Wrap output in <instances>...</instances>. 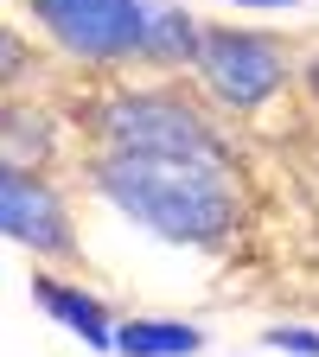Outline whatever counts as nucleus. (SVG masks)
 <instances>
[{
    "mask_svg": "<svg viewBox=\"0 0 319 357\" xmlns=\"http://www.w3.org/2000/svg\"><path fill=\"white\" fill-rule=\"evenodd\" d=\"M26 13L71 64H96V70H115L134 58L147 64V45H154L147 0H26Z\"/></svg>",
    "mask_w": 319,
    "mask_h": 357,
    "instance_id": "20e7f679",
    "label": "nucleus"
},
{
    "mask_svg": "<svg viewBox=\"0 0 319 357\" xmlns=\"http://www.w3.org/2000/svg\"><path fill=\"white\" fill-rule=\"evenodd\" d=\"M0 236L45 255V261H71L77 255V217L71 198L52 185V172L20 166L0 153Z\"/></svg>",
    "mask_w": 319,
    "mask_h": 357,
    "instance_id": "39448f33",
    "label": "nucleus"
},
{
    "mask_svg": "<svg viewBox=\"0 0 319 357\" xmlns=\"http://www.w3.org/2000/svg\"><path fill=\"white\" fill-rule=\"evenodd\" d=\"M300 83L313 89V96H319V58H306V64H300Z\"/></svg>",
    "mask_w": 319,
    "mask_h": 357,
    "instance_id": "9d476101",
    "label": "nucleus"
},
{
    "mask_svg": "<svg viewBox=\"0 0 319 357\" xmlns=\"http://www.w3.org/2000/svg\"><path fill=\"white\" fill-rule=\"evenodd\" d=\"M32 300L52 312V319L64 332H77L89 351H115V319H109V306L89 294L83 281H64V275H38L32 281Z\"/></svg>",
    "mask_w": 319,
    "mask_h": 357,
    "instance_id": "423d86ee",
    "label": "nucleus"
},
{
    "mask_svg": "<svg viewBox=\"0 0 319 357\" xmlns=\"http://www.w3.org/2000/svg\"><path fill=\"white\" fill-rule=\"evenodd\" d=\"M32 64H38V52H32V38H26L20 26H7V20H0V89H13V83H26V77H32Z\"/></svg>",
    "mask_w": 319,
    "mask_h": 357,
    "instance_id": "6e6552de",
    "label": "nucleus"
},
{
    "mask_svg": "<svg viewBox=\"0 0 319 357\" xmlns=\"http://www.w3.org/2000/svg\"><path fill=\"white\" fill-rule=\"evenodd\" d=\"M186 70H192L198 102L217 115H255L300 77L294 58L268 32H243V26H205Z\"/></svg>",
    "mask_w": 319,
    "mask_h": 357,
    "instance_id": "7ed1b4c3",
    "label": "nucleus"
},
{
    "mask_svg": "<svg viewBox=\"0 0 319 357\" xmlns=\"http://www.w3.org/2000/svg\"><path fill=\"white\" fill-rule=\"evenodd\" d=\"M96 153H230L217 115L186 83H121L89 109Z\"/></svg>",
    "mask_w": 319,
    "mask_h": 357,
    "instance_id": "f03ea898",
    "label": "nucleus"
},
{
    "mask_svg": "<svg viewBox=\"0 0 319 357\" xmlns=\"http://www.w3.org/2000/svg\"><path fill=\"white\" fill-rule=\"evenodd\" d=\"M230 7H300V0H230Z\"/></svg>",
    "mask_w": 319,
    "mask_h": 357,
    "instance_id": "9b49d317",
    "label": "nucleus"
},
{
    "mask_svg": "<svg viewBox=\"0 0 319 357\" xmlns=\"http://www.w3.org/2000/svg\"><path fill=\"white\" fill-rule=\"evenodd\" d=\"M89 192L172 249H223L249 223L237 153H89Z\"/></svg>",
    "mask_w": 319,
    "mask_h": 357,
    "instance_id": "f257e3e1",
    "label": "nucleus"
},
{
    "mask_svg": "<svg viewBox=\"0 0 319 357\" xmlns=\"http://www.w3.org/2000/svg\"><path fill=\"white\" fill-rule=\"evenodd\" d=\"M262 344L268 351H294V357H319V332L313 326H268Z\"/></svg>",
    "mask_w": 319,
    "mask_h": 357,
    "instance_id": "1a4fd4ad",
    "label": "nucleus"
},
{
    "mask_svg": "<svg viewBox=\"0 0 319 357\" xmlns=\"http://www.w3.org/2000/svg\"><path fill=\"white\" fill-rule=\"evenodd\" d=\"M205 326L192 319H115V357H198Z\"/></svg>",
    "mask_w": 319,
    "mask_h": 357,
    "instance_id": "0eeeda50",
    "label": "nucleus"
}]
</instances>
